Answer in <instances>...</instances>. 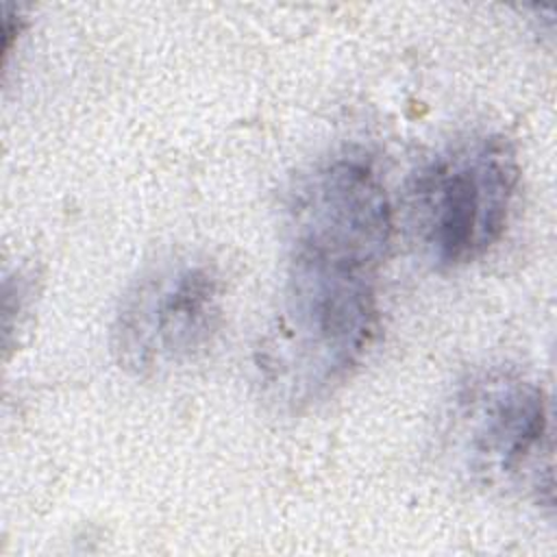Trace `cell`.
Wrapping results in <instances>:
<instances>
[{
	"label": "cell",
	"mask_w": 557,
	"mask_h": 557,
	"mask_svg": "<svg viewBox=\"0 0 557 557\" xmlns=\"http://www.w3.org/2000/svg\"><path fill=\"white\" fill-rule=\"evenodd\" d=\"M455 435L466 470L498 487L553 494L550 420L542 387L520 374L500 372L476 381L457 407Z\"/></svg>",
	"instance_id": "cell-4"
},
{
	"label": "cell",
	"mask_w": 557,
	"mask_h": 557,
	"mask_svg": "<svg viewBox=\"0 0 557 557\" xmlns=\"http://www.w3.org/2000/svg\"><path fill=\"white\" fill-rule=\"evenodd\" d=\"M520 165L500 135H474L433 154L407 194V220L422 255L440 268L483 257L505 233Z\"/></svg>",
	"instance_id": "cell-2"
},
{
	"label": "cell",
	"mask_w": 557,
	"mask_h": 557,
	"mask_svg": "<svg viewBox=\"0 0 557 557\" xmlns=\"http://www.w3.org/2000/svg\"><path fill=\"white\" fill-rule=\"evenodd\" d=\"M222 298V278L207 261L172 259L144 272L113 320L117 363L144 379L194 363L220 331Z\"/></svg>",
	"instance_id": "cell-3"
},
{
	"label": "cell",
	"mask_w": 557,
	"mask_h": 557,
	"mask_svg": "<svg viewBox=\"0 0 557 557\" xmlns=\"http://www.w3.org/2000/svg\"><path fill=\"white\" fill-rule=\"evenodd\" d=\"M389 244L289 222L285 283L259 348L268 392L289 407L329 396L359 366L379 322Z\"/></svg>",
	"instance_id": "cell-1"
}]
</instances>
